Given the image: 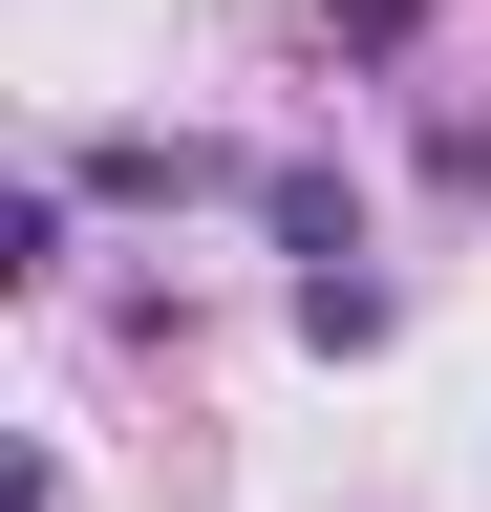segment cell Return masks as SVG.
Returning a JSON list of instances; mask_svg holds the SVG:
<instances>
[{
    "mask_svg": "<svg viewBox=\"0 0 491 512\" xmlns=\"http://www.w3.org/2000/svg\"><path fill=\"white\" fill-rule=\"evenodd\" d=\"M257 235L299 256V278H321V256H363V171H321V150H278V171H257Z\"/></svg>",
    "mask_w": 491,
    "mask_h": 512,
    "instance_id": "obj_1",
    "label": "cell"
},
{
    "mask_svg": "<svg viewBox=\"0 0 491 512\" xmlns=\"http://www.w3.org/2000/svg\"><path fill=\"white\" fill-rule=\"evenodd\" d=\"M65 192H107V214H171V192H214V150H171V128H107V150H65Z\"/></svg>",
    "mask_w": 491,
    "mask_h": 512,
    "instance_id": "obj_2",
    "label": "cell"
},
{
    "mask_svg": "<svg viewBox=\"0 0 491 512\" xmlns=\"http://www.w3.org/2000/svg\"><path fill=\"white\" fill-rule=\"evenodd\" d=\"M65 214H86L65 171H22V192H0V278H65Z\"/></svg>",
    "mask_w": 491,
    "mask_h": 512,
    "instance_id": "obj_3",
    "label": "cell"
}]
</instances>
